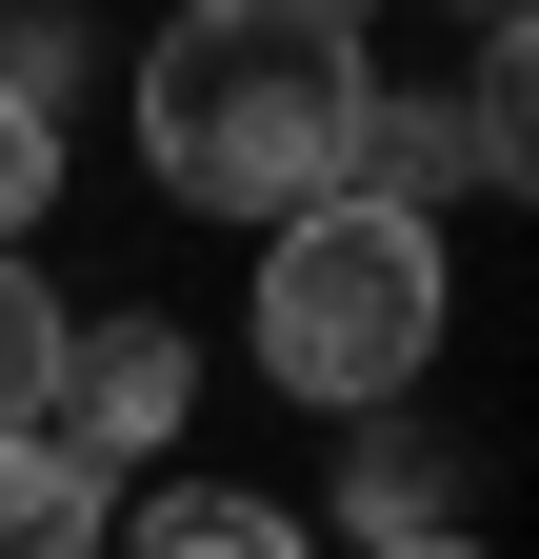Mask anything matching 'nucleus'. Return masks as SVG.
<instances>
[{
	"mask_svg": "<svg viewBox=\"0 0 539 559\" xmlns=\"http://www.w3.org/2000/svg\"><path fill=\"white\" fill-rule=\"evenodd\" d=\"M141 160L220 221H320L360 160V40L320 0H200L141 60Z\"/></svg>",
	"mask_w": 539,
	"mask_h": 559,
	"instance_id": "nucleus-1",
	"label": "nucleus"
},
{
	"mask_svg": "<svg viewBox=\"0 0 539 559\" xmlns=\"http://www.w3.org/2000/svg\"><path fill=\"white\" fill-rule=\"evenodd\" d=\"M420 360H440V221H399V200H320V221L260 240V380H280V400L380 419Z\"/></svg>",
	"mask_w": 539,
	"mask_h": 559,
	"instance_id": "nucleus-2",
	"label": "nucleus"
},
{
	"mask_svg": "<svg viewBox=\"0 0 539 559\" xmlns=\"http://www.w3.org/2000/svg\"><path fill=\"white\" fill-rule=\"evenodd\" d=\"M180 400H200L180 320L100 300V320H60V380H40V440L81 460V479H120V460H160V440H180Z\"/></svg>",
	"mask_w": 539,
	"mask_h": 559,
	"instance_id": "nucleus-3",
	"label": "nucleus"
},
{
	"mask_svg": "<svg viewBox=\"0 0 539 559\" xmlns=\"http://www.w3.org/2000/svg\"><path fill=\"white\" fill-rule=\"evenodd\" d=\"M0 559H100V479L60 440H0Z\"/></svg>",
	"mask_w": 539,
	"mask_h": 559,
	"instance_id": "nucleus-4",
	"label": "nucleus"
},
{
	"mask_svg": "<svg viewBox=\"0 0 539 559\" xmlns=\"http://www.w3.org/2000/svg\"><path fill=\"white\" fill-rule=\"evenodd\" d=\"M141 559H320L280 500H240V479H180V500L141 520Z\"/></svg>",
	"mask_w": 539,
	"mask_h": 559,
	"instance_id": "nucleus-5",
	"label": "nucleus"
},
{
	"mask_svg": "<svg viewBox=\"0 0 539 559\" xmlns=\"http://www.w3.org/2000/svg\"><path fill=\"white\" fill-rule=\"evenodd\" d=\"M340 520H360V559H420V539H440V460H420V440H360V460H340Z\"/></svg>",
	"mask_w": 539,
	"mask_h": 559,
	"instance_id": "nucleus-6",
	"label": "nucleus"
},
{
	"mask_svg": "<svg viewBox=\"0 0 539 559\" xmlns=\"http://www.w3.org/2000/svg\"><path fill=\"white\" fill-rule=\"evenodd\" d=\"M60 320H81V300H40V280L0 260V440H40V380H60Z\"/></svg>",
	"mask_w": 539,
	"mask_h": 559,
	"instance_id": "nucleus-7",
	"label": "nucleus"
},
{
	"mask_svg": "<svg viewBox=\"0 0 539 559\" xmlns=\"http://www.w3.org/2000/svg\"><path fill=\"white\" fill-rule=\"evenodd\" d=\"M40 200H60V120H21V100H0V260H21V221H40Z\"/></svg>",
	"mask_w": 539,
	"mask_h": 559,
	"instance_id": "nucleus-8",
	"label": "nucleus"
},
{
	"mask_svg": "<svg viewBox=\"0 0 539 559\" xmlns=\"http://www.w3.org/2000/svg\"><path fill=\"white\" fill-rule=\"evenodd\" d=\"M420 559H459V539H420Z\"/></svg>",
	"mask_w": 539,
	"mask_h": 559,
	"instance_id": "nucleus-9",
	"label": "nucleus"
}]
</instances>
